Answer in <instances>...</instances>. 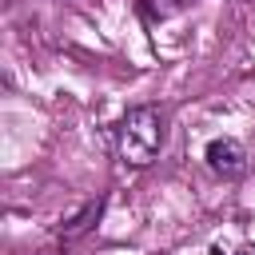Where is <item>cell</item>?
Segmentation results:
<instances>
[{
	"label": "cell",
	"instance_id": "6da1fadb",
	"mask_svg": "<svg viewBox=\"0 0 255 255\" xmlns=\"http://www.w3.org/2000/svg\"><path fill=\"white\" fill-rule=\"evenodd\" d=\"M163 124L167 116L155 108V104H139V108H128L124 120L116 124V147L128 163L143 167L155 159V151L163 147Z\"/></svg>",
	"mask_w": 255,
	"mask_h": 255
},
{
	"label": "cell",
	"instance_id": "7a4b0ae2",
	"mask_svg": "<svg viewBox=\"0 0 255 255\" xmlns=\"http://www.w3.org/2000/svg\"><path fill=\"white\" fill-rule=\"evenodd\" d=\"M203 159H207V167H211L215 175H223V179H239V175L247 171V151H243V143L231 139V135H215V139L207 143Z\"/></svg>",
	"mask_w": 255,
	"mask_h": 255
},
{
	"label": "cell",
	"instance_id": "3957f363",
	"mask_svg": "<svg viewBox=\"0 0 255 255\" xmlns=\"http://www.w3.org/2000/svg\"><path fill=\"white\" fill-rule=\"evenodd\" d=\"M104 215V199H92V203H84L72 219H64V227H60V239L64 243H72V239H80L84 231H92L96 227V219Z\"/></svg>",
	"mask_w": 255,
	"mask_h": 255
},
{
	"label": "cell",
	"instance_id": "277c9868",
	"mask_svg": "<svg viewBox=\"0 0 255 255\" xmlns=\"http://www.w3.org/2000/svg\"><path fill=\"white\" fill-rule=\"evenodd\" d=\"M207 255H247V251H231V247H223V243H215Z\"/></svg>",
	"mask_w": 255,
	"mask_h": 255
}]
</instances>
